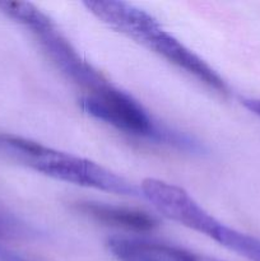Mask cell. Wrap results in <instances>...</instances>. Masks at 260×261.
I'll list each match as a JSON object with an SVG mask.
<instances>
[{"instance_id":"6da1fadb","label":"cell","mask_w":260,"mask_h":261,"mask_svg":"<svg viewBox=\"0 0 260 261\" xmlns=\"http://www.w3.org/2000/svg\"><path fill=\"white\" fill-rule=\"evenodd\" d=\"M83 4L109 27L152 50L168 63L195 76L209 88L219 93H227L228 88L221 75L177 38L163 30L161 23L148 12L129 3L116 0H89Z\"/></svg>"},{"instance_id":"7a4b0ae2","label":"cell","mask_w":260,"mask_h":261,"mask_svg":"<svg viewBox=\"0 0 260 261\" xmlns=\"http://www.w3.org/2000/svg\"><path fill=\"white\" fill-rule=\"evenodd\" d=\"M0 152L42 175L64 182L116 195L139 196L142 193L134 184L101 165L17 135L0 133Z\"/></svg>"},{"instance_id":"3957f363","label":"cell","mask_w":260,"mask_h":261,"mask_svg":"<svg viewBox=\"0 0 260 261\" xmlns=\"http://www.w3.org/2000/svg\"><path fill=\"white\" fill-rule=\"evenodd\" d=\"M0 12L31 30L43 53L55 64L56 68L74 83L86 88L88 93L109 83L102 74L79 56L53 19L36 5L27 2L0 0Z\"/></svg>"},{"instance_id":"277c9868","label":"cell","mask_w":260,"mask_h":261,"mask_svg":"<svg viewBox=\"0 0 260 261\" xmlns=\"http://www.w3.org/2000/svg\"><path fill=\"white\" fill-rule=\"evenodd\" d=\"M79 105L89 116L106 122L126 134L168 142L181 147L194 145L190 140L176 133H171L162 127L160 129L142 105L110 83L82 97Z\"/></svg>"},{"instance_id":"5b68a950","label":"cell","mask_w":260,"mask_h":261,"mask_svg":"<svg viewBox=\"0 0 260 261\" xmlns=\"http://www.w3.org/2000/svg\"><path fill=\"white\" fill-rule=\"evenodd\" d=\"M140 191L163 216L212 240L222 224L180 186L158 178H144L140 184Z\"/></svg>"},{"instance_id":"8992f818","label":"cell","mask_w":260,"mask_h":261,"mask_svg":"<svg viewBox=\"0 0 260 261\" xmlns=\"http://www.w3.org/2000/svg\"><path fill=\"white\" fill-rule=\"evenodd\" d=\"M74 206L76 211L91 217L94 221L109 226L121 227L129 231L148 232L158 226V221L154 217L139 209L94 203V201H81Z\"/></svg>"},{"instance_id":"52a82bcc","label":"cell","mask_w":260,"mask_h":261,"mask_svg":"<svg viewBox=\"0 0 260 261\" xmlns=\"http://www.w3.org/2000/svg\"><path fill=\"white\" fill-rule=\"evenodd\" d=\"M213 240L245 259L260 261V240L256 237L242 233L222 223Z\"/></svg>"},{"instance_id":"ba28073f","label":"cell","mask_w":260,"mask_h":261,"mask_svg":"<svg viewBox=\"0 0 260 261\" xmlns=\"http://www.w3.org/2000/svg\"><path fill=\"white\" fill-rule=\"evenodd\" d=\"M142 245L145 251L158 261H223L216 257L206 256V255L195 254L188 251L181 247L171 246V245L157 244V242L144 241L142 240Z\"/></svg>"},{"instance_id":"9c48e42d","label":"cell","mask_w":260,"mask_h":261,"mask_svg":"<svg viewBox=\"0 0 260 261\" xmlns=\"http://www.w3.org/2000/svg\"><path fill=\"white\" fill-rule=\"evenodd\" d=\"M111 254L119 261H158L150 256L138 239L115 236L107 241Z\"/></svg>"},{"instance_id":"30bf717a","label":"cell","mask_w":260,"mask_h":261,"mask_svg":"<svg viewBox=\"0 0 260 261\" xmlns=\"http://www.w3.org/2000/svg\"><path fill=\"white\" fill-rule=\"evenodd\" d=\"M0 261H30L13 250L0 245Z\"/></svg>"},{"instance_id":"8fae6325","label":"cell","mask_w":260,"mask_h":261,"mask_svg":"<svg viewBox=\"0 0 260 261\" xmlns=\"http://www.w3.org/2000/svg\"><path fill=\"white\" fill-rule=\"evenodd\" d=\"M17 228H18L17 224L12 223L9 219H7V218H4V217L0 216V237L15 233V232H17Z\"/></svg>"},{"instance_id":"7c38bea8","label":"cell","mask_w":260,"mask_h":261,"mask_svg":"<svg viewBox=\"0 0 260 261\" xmlns=\"http://www.w3.org/2000/svg\"><path fill=\"white\" fill-rule=\"evenodd\" d=\"M242 105L249 111H251L252 114L260 116V98H244L242 99Z\"/></svg>"}]
</instances>
